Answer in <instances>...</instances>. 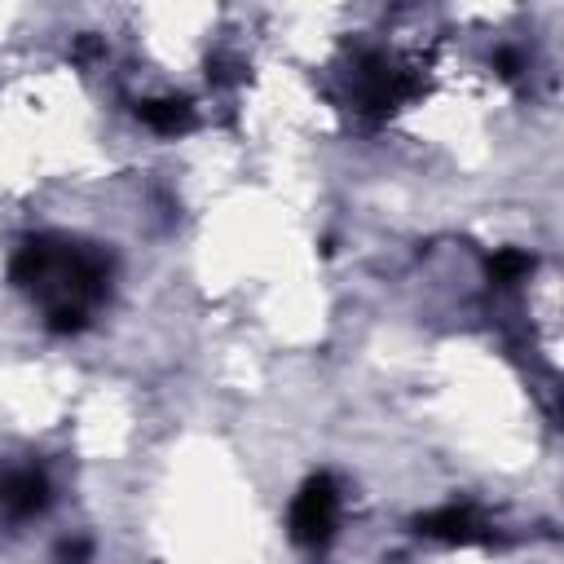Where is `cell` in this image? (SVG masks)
Instances as JSON below:
<instances>
[{
  "label": "cell",
  "instance_id": "1",
  "mask_svg": "<svg viewBox=\"0 0 564 564\" xmlns=\"http://www.w3.org/2000/svg\"><path fill=\"white\" fill-rule=\"evenodd\" d=\"M9 278L40 300L53 330H79L88 313L106 300L110 256L70 238H31L13 256Z\"/></svg>",
  "mask_w": 564,
  "mask_h": 564
},
{
  "label": "cell",
  "instance_id": "2",
  "mask_svg": "<svg viewBox=\"0 0 564 564\" xmlns=\"http://www.w3.org/2000/svg\"><path fill=\"white\" fill-rule=\"evenodd\" d=\"M339 524V489L330 476H308L291 502V538L300 546H326Z\"/></svg>",
  "mask_w": 564,
  "mask_h": 564
},
{
  "label": "cell",
  "instance_id": "3",
  "mask_svg": "<svg viewBox=\"0 0 564 564\" xmlns=\"http://www.w3.org/2000/svg\"><path fill=\"white\" fill-rule=\"evenodd\" d=\"M410 93V79H405V70H397L388 57H366V66H361V88H357V97H361V106L366 110H392L401 97Z\"/></svg>",
  "mask_w": 564,
  "mask_h": 564
},
{
  "label": "cell",
  "instance_id": "4",
  "mask_svg": "<svg viewBox=\"0 0 564 564\" xmlns=\"http://www.w3.org/2000/svg\"><path fill=\"white\" fill-rule=\"evenodd\" d=\"M48 507V480H44V471H35V467H22V471H9L4 480H0V511L4 516H35V511H44Z\"/></svg>",
  "mask_w": 564,
  "mask_h": 564
},
{
  "label": "cell",
  "instance_id": "5",
  "mask_svg": "<svg viewBox=\"0 0 564 564\" xmlns=\"http://www.w3.org/2000/svg\"><path fill=\"white\" fill-rule=\"evenodd\" d=\"M419 533L423 538H436V542H480L485 538V520L471 511V507H441V511H427L419 516Z\"/></svg>",
  "mask_w": 564,
  "mask_h": 564
},
{
  "label": "cell",
  "instance_id": "6",
  "mask_svg": "<svg viewBox=\"0 0 564 564\" xmlns=\"http://www.w3.org/2000/svg\"><path fill=\"white\" fill-rule=\"evenodd\" d=\"M137 115H141L154 132H163V137L185 132V128L194 123V106H189L185 97H154V101H141Z\"/></svg>",
  "mask_w": 564,
  "mask_h": 564
},
{
  "label": "cell",
  "instance_id": "7",
  "mask_svg": "<svg viewBox=\"0 0 564 564\" xmlns=\"http://www.w3.org/2000/svg\"><path fill=\"white\" fill-rule=\"evenodd\" d=\"M529 269H533V260H529L524 251H516V247H507V251H498V256L489 260V278H494L498 286H511V282H520Z\"/></svg>",
  "mask_w": 564,
  "mask_h": 564
},
{
  "label": "cell",
  "instance_id": "8",
  "mask_svg": "<svg viewBox=\"0 0 564 564\" xmlns=\"http://www.w3.org/2000/svg\"><path fill=\"white\" fill-rule=\"evenodd\" d=\"M66 564H88V542H62V551H57Z\"/></svg>",
  "mask_w": 564,
  "mask_h": 564
},
{
  "label": "cell",
  "instance_id": "9",
  "mask_svg": "<svg viewBox=\"0 0 564 564\" xmlns=\"http://www.w3.org/2000/svg\"><path fill=\"white\" fill-rule=\"evenodd\" d=\"M498 66H502L498 75H507V79H516V75H520V57H516L511 48H502V53H498Z\"/></svg>",
  "mask_w": 564,
  "mask_h": 564
}]
</instances>
